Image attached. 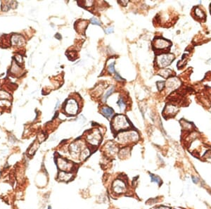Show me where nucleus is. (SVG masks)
I'll list each match as a JSON object with an SVG mask.
<instances>
[{"label": "nucleus", "mask_w": 211, "mask_h": 209, "mask_svg": "<svg viewBox=\"0 0 211 209\" xmlns=\"http://www.w3.org/2000/svg\"><path fill=\"white\" fill-rule=\"evenodd\" d=\"M113 32V28H112V27H108V28H106L105 30V33L106 34H110Z\"/></svg>", "instance_id": "26"}, {"label": "nucleus", "mask_w": 211, "mask_h": 209, "mask_svg": "<svg viewBox=\"0 0 211 209\" xmlns=\"http://www.w3.org/2000/svg\"><path fill=\"white\" fill-rule=\"evenodd\" d=\"M87 26V22L85 21H81L80 23H77V30L79 32V33H84V30L86 28V27Z\"/></svg>", "instance_id": "14"}, {"label": "nucleus", "mask_w": 211, "mask_h": 209, "mask_svg": "<svg viewBox=\"0 0 211 209\" xmlns=\"http://www.w3.org/2000/svg\"><path fill=\"white\" fill-rule=\"evenodd\" d=\"M38 146H39V144H38L37 142H35V143L33 144L32 148L30 149V151H29V153H30V154H32V153H34V152H35V151L38 149Z\"/></svg>", "instance_id": "23"}, {"label": "nucleus", "mask_w": 211, "mask_h": 209, "mask_svg": "<svg viewBox=\"0 0 211 209\" xmlns=\"http://www.w3.org/2000/svg\"><path fill=\"white\" fill-rule=\"evenodd\" d=\"M56 38H58L59 40H61V36H60V35H59V34H56Z\"/></svg>", "instance_id": "30"}, {"label": "nucleus", "mask_w": 211, "mask_h": 209, "mask_svg": "<svg viewBox=\"0 0 211 209\" xmlns=\"http://www.w3.org/2000/svg\"><path fill=\"white\" fill-rule=\"evenodd\" d=\"M57 165L59 167V169H61L63 171H67V170H70L72 168L73 165L68 162V161L63 159L62 158H59L57 160Z\"/></svg>", "instance_id": "7"}, {"label": "nucleus", "mask_w": 211, "mask_h": 209, "mask_svg": "<svg viewBox=\"0 0 211 209\" xmlns=\"http://www.w3.org/2000/svg\"><path fill=\"white\" fill-rule=\"evenodd\" d=\"M171 73L172 71H170V70H169V69H165V70H163V71H162L160 75H163L164 78H167V77H169L170 75H171Z\"/></svg>", "instance_id": "19"}, {"label": "nucleus", "mask_w": 211, "mask_h": 209, "mask_svg": "<svg viewBox=\"0 0 211 209\" xmlns=\"http://www.w3.org/2000/svg\"><path fill=\"white\" fill-rule=\"evenodd\" d=\"M164 84L165 83L163 82H157L158 88L159 90H161V89L163 88V87H164Z\"/></svg>", "instance_id": "25"}, {"label": "nucleus", "mask_w": 211, "mask_h": 209, "mask_svg": "<svg viewBox=\"0 0 211 209\" xmlns=\"http://www.w3.org/2000/svg\"><path fill=\"white\" fill-rule=\"evenodd\" d=\"M115 79L116 80H117V81H122V80H123V79H122V78L120 76L119 74L117 73H115Z\"/></svg>", "instance_id": "27"}, {"label": "nucleus", "mask_w": 211, "mask_h": 209, "mask_svg": "<svg viewBox=\"0 0 211 209\" xmlns=\"http://www.w3.org/2000/svg\"><path fill=\"white\" fill-rule=\"evenodd\" d=\"M113 189L114 191V192L117 194L124 193L126 190V185L123 181L117 180L114 181V182L113 184Z\"/></svg>", "instance_id": "5"}, {"label": "nucleus", "mask_w": 211, "mask_h": 209, "mask_svg": "<svg viewBox=\"0 0 211 209\" xmlns=\"http://www.w3.org/2000/svg\"><path fill=\"white\" fill-rule=\"evenodd\" d=\"M114 89H115V88H114V87L113 86H111L110 87H109V89L106 92L105 94L103 95V102H105V101H106V100H107V99L108 98V96H110V94H112L113 92H114Z\"/></svg>", "instance_id": "15"}, {"label": "nucleus", "mask_w": 211, "mask_h": 209, "mask_svg": "<svg viewBox=\"0 0 211 209\" xmlns=\"http://www.w3.org/2000/svg\"><path fill=\"white\" fill-rule=\"evenodd\" d=\"M101 111L102 114L106 118H110L113 115V110L112 108L107 107V106L102 108Z\"/></svg>", "instance_id": "13"}, {"label": "nucleus", "mask_w": 211, "mask_h": 209, "mask_svg": "<svg viewBox=\"0 0 211 209\" xmlns=\"http://www.w3.org/2000/svg\"><path fill=\"white\" fill-rule=\"evenodd\" d=\"M112 127L115 131H120L128 129L129 127V122L126 117L123 115H118L115 116L112 120Z\"/></svg>", "instance_id": "1"}, {"label": "nucleus", "mask_w": 211, "mask_h": 209, "mask_svg": "<svg viewBox=\"0 0 211 209\" xmlns=\"http://www.w3.org/2000/svg\"><path fill=\"white\" fill-rule=\"evenodd\" d=\"M118 139L120 142H127L128 141L136 142L139 139V135L136 132H125L120 134Z\"/></svg>", "instance_id": "3"}, {"label": "nucleus", "mask_w": 211, "mask_h": 209, "mask_svg": "<svg viewBox=\"0 0 211 209\" xmlns=\"http://www.w3.org/2000/svg\"><path fill=\"white\" fill-rule=\"evenodd\" d=\"M195 14H196V16L197 18H198V19H204L205 16H206L204 12L198 7L196 8V9H195Z\"/></svg>", "instance_id": "16"}, {"label": "nucleus", "mask_w": 211, "mask_h": 209, "mask_svg": "<svg viewBox=\"0 0 211 209\" xmlns=\"http://www.w3.org/2000/svg\"><path fill=\"white\" fill-rule=\"evenodd\" d=\"M117 105L119 106V107L120 108V109L122 110H125V108L126 107V104H125V102L124 99H122V97L120 98L118 101H117Z\"/></svg>", "instance_id": "17"}, {"label": "nucleus", "mask_w": 211, "mask_h": 209, "mask_svg": "<svg viewBox=\"0 0 211 209\" xmlns=\"http://www.w3.org/2000/svg\"><path fill=\"white\" fill-rule=\"evenodd\" d=\"M178 108H177L175 106H174L172 104H169L166 106V108L164 110L165 114H167V115H173L176 114L177 112Z\"/></svg>", "instance_id": "9"}, {"label": "nucleus", "mask_w": 211, "mask_h": 209, "mask_svg": "<svg viewBox=\"0 0 211 209\" xmlns=\"http://www.w3.org/2000/svg\"><path fill=\"white\" fill-rule=\"evenodd\" d=\"M88 142L93 145H97L99 143L101 139V134L98 131L91 132V133L87 136Z\"/></svg>", "instance_id": "8"}, {"label": "nucleus", "mask_w": 211, "mask_h": 209, "mask_svg": "<svg viewBox=\"0 0 211 209\" xmlns=\"http://www.w3.org/2000/svg\"><path fill=\"white\" fill-rule=\"evenodd\" d=\"M72 177H73V174L68 173V172L62 171L59 174V178L61 180L64 181V182H68V181L70 180Z\"/></svg>", "instance_id": "12"}, {"label": "nucleus", "mask_w": 211, "mask_h": 209, "mask_svg": "<svg viewBox=\"0 0 211 209\" xmlns=\"http://www.w3.org/2000/svg\"><path fill=\"white\" fill-rule=\"evenodd\" d=\"M114 66H115V63H111L110 64H109L108 66V71L109 72V73H115V68H114Z\"/></svg>", "instance_id": "21"}, {"label": "nucleus", "mask_w": 211, "mask_h": 209, "mask_svg": "<svg viewBox=\"0 0 211 209\" xmlns=\"http://www.w3.org/2000/svg\"><path fill=\"white\" fill-rule=\"evenodd\" d=\"M179 85V81L177 78H171L167 82V87L168 89H176L177 87H178Z\"/></svg>", "instance_id": "11"}, {"label": "nucleus", "mask_w": 211, "mask_h": 209, "mask_svg": "<svg viewBox=\"0 0 211 209\" xmlns=\"http://www.w3.org/2000/svg\"><path fill=\"white\" fill-rule=\"evenodd\" d=\"M150 177L151 179V182H156V183L158 184V185L161 183V180L158 176H156L153 174H150Z\"/></svg>", "instance_id": "18"}, {"label": "nucleus", "mask_w": 211, "mask_h": 209, "mask_svg": "<svg viewBox=\"0 0 211 209\" xmlns=\"http://www.w3.org/2000/svg\"><path fill=\"white\" fill-rule=\"evenodd\" d=\"M90 21H91V23L94 24V25H96V26H101V23H100L99 21L97 20L96 18H92V19L90 20Z\"/></svg>", "instance_id": "24"}, {"label": "nucleus", "mask_w": 211, "mask_h": 209, "mask_svg": "<svg viewBox=\"0 0 211 209\" xmlns=\"http://www.w3.org/2000/svg\"><path fill=\"white\" fill-rule=\"evenodd\" d=\"M171 45V43L169 41L166 40H164L163 38H158L156 40H154V45L155 48H156L157 50H164L169 47Z\"/></svg>", "instance_id": "6"}, {"label": "nucleus", "mask_w": 211, "mask_h": 209, "mask_svg": "<svg viewBox=\"0 0 211 209\" xmlns=\"http://www.w3.org/2000/svg\"><path fill=\"white\" fill-rule=\"evenodd\" d=\"M192 180H193V182H194V183H198V181H199V180H198V178L197 177L193 176L192 177Z\"/></svg>", "instance_id": "28"}, {"label": "nucleus", "mask_w": 211, "mask_h": 209, "mask_svg": "<svg viewBox=\"0 0 211 209\" xmlns=\"http://www.w3.org/2000/svg\"><path fill=\"white\" fill-rule=\"evenodd\" d=\"M156 209H170L169 208H167V207H165V206H160V207H158V208H157Z\"/></svg>", "instance_id": "29"}, {"label": "nucleus", "mask_w": 211, "mask_h": 209, "mask_svg": "<svg viewBox=\"0 0 211 209\" xmlns=\"http://www.w3.org/2000/svg\"><path fill=\"white\" fill-rule=\"evenodd\" d=\"M10 95L7 92L1 91L0 92V99H9Z\"/></svg>", "instance_id": "22"}, {"label": "nucleus", "mask_w": 211, "mask_h": 209, "mask_svg": "<svg viewBox=\"0 0 211 209\" xmlns=\"http://www.w3.org/2000/svg\"><path fill=\"white\" fill-rule=\"evenodd\" d=\"M175 57L171 54H160L157 57V64L160 68H164L171 64V62L174 60Z\"/></svg>", "instance_id": "2"}, {"label": "nucleus", "mask_w": 211, "mask_h": 209, "mask_svg": "<svg viewBox=\"0 0 211 209\" xmlns=\"http://www.w3.org/2000/svg\"><path fill=\"white\" fill-rule=\"evenodd\" d=\"M11 42L13 45H16V46H20L22 45L24 43V39L23 37L18 35H14L12 36Z\"/></svg>", "instance_id": "10"}, {"label": "nucleus", "mask_w": 211, "mask_h": 209, "mask_svg": "<svg viewBox=\"0 0 211 209\" xmlns=\"http://www.w3.org/2000/svg\"><path fill=\"white\" fill-rule=\"evenodd\" d=\"M20 70H21V69H20V68H19L18 66V65H17L16 64L14 63L13 65H12L11 70V73H17L19 71H20Z\"/></svg>", "instance_id": "20"}, {"label": "nucleus", "mask_w": 211, "mask_h": 209, "mask_svg": "<svg viewBox=\"0 0 211 209\" xmlns=\"http://www.w3.org/2000/svg\"><path fill=\"white\" fill-rule=\"evenodd\" d=\"M66 113L70 115H75L78 111V104L76 100L70 99L66 103Z\"/></svg>", "instance_id": "4"}]
</instances>
